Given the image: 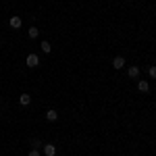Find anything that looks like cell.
Returning a JSON list of instances; mask_svg holds the SVG:
<instances>
[{
  "label": "cell",
  "instance_id": "1",
  "mask_svg": "<svg viewBox=\"0 0 156 156\" xmlns=\"http://www.w3.org/2000/svg\"><path fill=\"white\" fill-rule=\"evenodd\" d=\"M25 62H27V67H37L40 65V58H37V54H29Z\"/></svg>",
  "mask_w": 156,
  "mask_h": 156
},
{
  "label": "cell",
  "instance_id": "2",
  "mask_svg": "<svg viewBox=\"0 0 156 156\" xmlns=\"http://www.w3.org/2000/svg\"><path fill=\"white\" fill-rule=\"evenodd\" d=\"M112 67H115V69H123V67H125V58H123V56H115Z\"/></svg>",
  "mask_w": 156,
  "mask_h": 156
},
{
  "label": "cell",
  "instance_id": "3",
  "mask_svg": "<svg viewBox=\"0 0 156 156\" xmlns=\"http://www.w3.org/2000/svg\"><path fill=\"white\" fill-rule=\"evenodd\" d=\"M44 154H46V156H54V154H56V148H54L52 144H46V146H44Z\"/></svg>",
  "mask_w": 156,
  "mask_h": 156
},
{
  "label": "cell",
  "instance_id": "4",
  "mask_svg": "<svg viewBox=\"0 0 156 156\" xmlns=\"http://www.w3.org/2000/svg\"><path fill=\"white\" fill-rule=\"evenodd\" d=\"M9 23H11V27L19 29V27H21V19H19V17H11V21H9Z\"/></svg>",
  "mask_w": 156,
  "mask_h": 156
},
{
  "label": "cell",
  "instance_id": "5",
  "mask_svg": "<svg viewBox=\"0 0 156 156\" xmlns=\"http://www.w3.org/2000/svg\"><path fill=\"white\" fill-rule=\"evenodd\" d=\"M19 102H21L23 106H27V104L31 102V96H29V94H21V98H19Z\"/></svg>",
  "mask_w": 156,
  "mask_h": 156
},
{
  "label": "cell",
  "instance_id": "6",
  "mask_svg": "<svg viewBox=\"0 0 156 156\" xmlns=\"http://www.w3.org/2000/svg\"><path fill=\"white\" fill-rule=\"evenodd\" d=\"M46 119L48 121H56L58 119V112H56V110H48V112H46Z\"/></svg>",
  "mask_w": 156,
  "mask_h": 156
},
{
  "label": "cell",
  "instance_id": "7",
  "mask_svg": "<svg viewBox=\"0 0 156 156\" xmlns=\"http://www.w3.org/2000/svg\"><path fill=\"white\" fill-rule=\"evenodd\" d=\"M137 90H140V92H148V90H150V83H148V81H140V83H137Z\"/></svg>",
  "mask_w": 156,
  "mask_h": 156
},
{
  "label": "cell",
  "instance_id": "8",
  "mask_svg": "<svg viewBox=\"0 0 156 156\" xmlns=\"http://www.w3.org/2000/svg\"><path fill=\"white\" fill-rule=\"evenodd\" d=\"M129 77H137V75H140V67H129Z\"/></svg>",
  "mask_w": 156,
  "mask_h": 156
},
{
  "label": "cell",
  "instance_id": "9",
  "mask_svg": "<svg viewBox=\"0 0 156 156\" xmlns=\"http://www.w3.org/2000/svg\"><path fill=\"white\" fill-rule=\"evenodd\" d=\"M27 36H29V37H31V40H34V37H37V36H40V31H37L36 27H31V29L27 31Z\"/></svg>",
  "mask_w": 156,
  "mask_h": 156
},
{
  "label": "cell",
  "instance_id": "10",
  "mask_svg": "<svg viewBox=\"0 0 156 156\" xmlns=\"http://www.w3.org/2000/svg\"><path fill=\"white\" fill-rule=\"evenodd\" d=\"M40 46H42V50H44L46 54H48V52H50V48H52V46H50V42H42Z\"/></svg>",
  "mask_w": 156,
  "mask_h": 156
},
{
  "label": "cell",
  "instance_id": "11",
  "mask_svg": "<svg viewBox=\"0 0 156 156\" xmlns=\"http://www.w3.org/2000/svg\"><path fill=\"white\" fill-rule=\"evenodd\" d=\"M150 77H154V79H156V65H154V67H150Z\"/></svg>",
  "mask_w": 156,
  "mask_h": 156
},
{
  "label": "cell",
  "instance_id": "12",
  "mask_svg": "<svg viewBox=\"0 0 156 156\" xmlns=\"http://www.w3.org/2000/svg\"><path fill=\"white\" fill-rule=\"evenodd\" d=\"M29 156H40V152H37L36 148H34V150H31V152H29Z\"/></svg>",
  "mask_w": 156,
  "mask_h": 156
}]
</instances>
